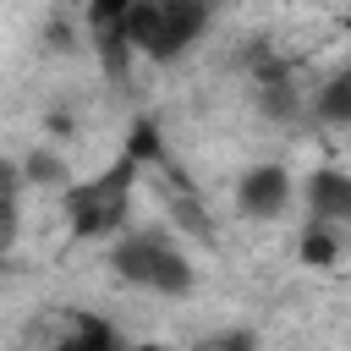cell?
<instances>
[{"label":"cell","mask_w":351,"mask_h":351,"mask_svg":"<svg viewBox=\"0 0 351 351\" xmlns=\"http://www.w3.org/2000/svg\"><path fill=\"white\" fill-rule=\"evenodd\" d=\"M203 27H208V5L203 0H132L126 44H132V55L176 60L181 49L197 44Z\"/></svg>","instance_id":"6da1fadb"},{"label":"cell","mask_w":351,"mask_h":351,"mask_svg":"<svg viewBox=\"0 0 351 351\" xmlns=\"http://www.w3.org/2000/svg\"><path fill=\"white\" fill-rule=\"evenodd\" d=\"M115 274L154 296H186L192 291V258L165 230H132L115 241Z\"/></svg>","instance_id":"7a4b0ae2"},{"label":"cell","mask_w":351,"mask_h":351,"mask_svg":"<svg viewBox=\"0 0 351 351\" xmlns=\"http://www.w3.org/2000/svg\"><path fill=\"white\" fill-rule=\"evenodd\" d=\"M132 176H137V159L126 154L115 170L88 176V186H71V197H66L71 230H82V236L121 230V225H126V208H132Z\"/></svg>","instance_id":"3957f363"},{"label":"cell","mask_w":351,"mask_h":351,"mask_svg":"<svg viewBox=\"0 0 351 351\" xmlns=\"http://www.w3.org/2000/svg\"><path fill=\"white\" fill-rule=\"evenodd\" d=\"M285 203H291V176L280 165H252L236 181V208L247 219H274V214H285Z\"/></svg>","instance_id":"277c9868"},{"label":"cell","mask_w":351,"mask_h":351,"mask_svg":"<svg viewBox=\"0 0 351 351\" xmlns=\"http://www.w3.org/2000/svg\"><path fill=\"white\" fill-rule=\"evenodd\" d=\"M307 214L324 219V225H346V219H351V176L318 170V176L307 181Z\"/></svg>","instance_id":"5b68a950"},{"label":"cell","mask_w":351,"mask_h":351,"mask_svg":"<svg viewBox=\"0 0 351 351\" xmlns=\"http://www.w3.org/2000/svg\"><path fill=\"white\" fill-rule=\"evenodd\" d=\"M302 258L313 269H329L340 258V225H324V219H307V236H302Z\"/></svg>","instance_id":"8992f818"},{"label":"cell","mask_w":351,"mask_h":351,"mask_svg":"<svg viewBox=\"0 0 351 351\" xmlns=\"http://www.w3.org/2000/svg\"><path fill=\"white\" fill-rule=\"evenodd\" d=\"M324 121H351V77H335L324 93H318V104H313Z\"/></svg>","instance_id":"52a82bcc"},{"label":"cell","mask_w":351,"mask_h":351,"mask_svg":"<svg viewBox=\"0 0 351 351\" xmlns=\"http://www.w3.org/2000/svg\"><path fill=\"white\" fill-rule=\"evenodd\" d=\"M203 351H252V340L230 329V335H214V340H203Z\"/></svg>","instance_id":"ba28073f"}]
</instances>
